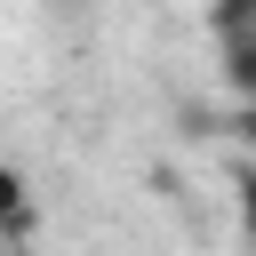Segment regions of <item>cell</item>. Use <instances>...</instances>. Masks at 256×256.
<instances>
[{
  "label": "cell",
  "instance_id": "cell-1",
  "mask_svg": "<svg viewBox=\"0 0 256 256\" xmlns=\"http://www.w3.org/2000/svg\"><path fill=\"white\" fill-rule=\"evenodd\" d=\"M216 56H224V80L256 104V0L216 8Z\"/></svg>",
  "mask_w": 256,
  "mask_h": 256
},
{
  "label": "cell",
  "instance_id": "cell-2",
  "mask_svg": "<svg viewBox=\"0 0 256 256\" xmlns=\"http://www.w3.org/2000/svg\"><path fill=\"white\" fill-rule=\"evenodd\" d=\"M24 224V184H16V168H0V232H16Z\"/></svg>",
  "mask_w": 256,
  "mask_h": 256
},
{
  "label": "cell",
  "instance_id": "cell-3",
  "mask_svg": "<svg viewBox=\"0 0 256 256\" xmlns=\"http://www.w3.org/2000/svg\"><path fill=\"white\" fill-rule=\"evenodd\" d=\"M240 136H248V152H256V104H248V112H240Z\"/></svg>",
  "mask_w": 256,
  "mask_h": 256
}]
</instances>
